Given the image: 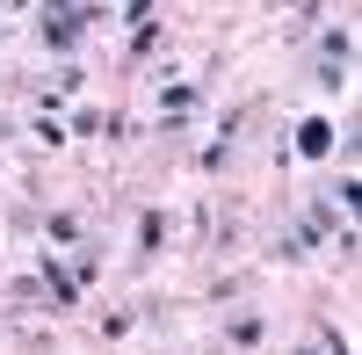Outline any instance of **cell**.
<instances>
[{
    "label": "cell",
    "instance_id": "9",
    "mask_svg": "<svg viewBox=\"0 0 362 355\" xmlns=\"http://www.w3.org/2000/svg\"><path fill=\"white\" fill-rule=\"evenodd\" d=\"M225 334H232L239 348H254V341H261V319H232V327H225Z\"/></svg>",
    "mask_w": 362,
    "mask_h": 355
},
{
    "label": "cell",
    "instance_id": "1",
    "mask_svg": "<svg viewBox=\"0 0 362 355\" xmlns=\"http://www.w3.org/2000/svg\"><path fill=\"white\" fill-rule=\"evenodd\" d=\"M95 15H102V8H87V0H51L44 22H37L44 51H51V58H73V51H80V29L95 22Z\"/></svg>",
    "mask_w": 362,
    "mask_h": 355
},
{
    "label": "cell",
    "instance_id": "8",
    "mask_svg": "<svg viewBox=\"0 0 362 355\" xmlns=\"http://www.w3.org/2000/svg\"><path fill=\"white\" fill-rule=\"evenodd\" d=\"M153 51H160V29L138 22V29H131V58H153Z\"/></svg>",
    "mask_w": 362,
    "mask_h": 355
},
{
    "label": "cell",
    "instance_id": "6",
    "mask_svg": "<svg viewBox=\"0 0 362 355\" xmlns=\"http://www.w3.org/2000/svg\"><path fill=\"white\" fill-rule=\"evenodd\" d=\"M160 240H167V218L145 211V218H138V254H160Z\"/></svg>",
    "mask_w": 362,
    "mask_h": 355
},
{
    "label": "cell",
    "instance_id": "3",
    "mask_svg": "<svg viewBox=\"0 0 362 355\" xmlns=\"http://www.w3.org/2000/svg\"><path fill=\"white\" fill-rule=\"evenodd\" d=\"M29 290H37V298H51V305H73V298H80V276H66L58 261H44V276L29 283Z\"/></svg>",
    "mask_w": 362,
    "mask_h": 355
},
{
    "label": "cell",
    "instance_id": "7",
    "mask_svg": "<svg viewBox=\"0 0 362 355\" xmlns=\"http://www.w3.org/2000/svg\"><path fill=\"white\" fill-rule=\"evenodd\" d=\"M44 232H51V247H66V240H80V218H73V211H51Z\"/></svg>",
    "mask_w": 362,
    "mask_h": 355
},
{
    "label": "cell",
    "instance_id": "4",
    "mask_svg": "<svg viewBox=\"0 0 362 355\" xmlns=\"http://www.w3.org/2000/svg\"><path fill=\"white\" fill-rule=\"evenodd\" d=\"M297 153L326 160V153H334V124H326V116H305V124H297Z\"/></svg>",
    "mask_w": 362,
    "mask_h": 355
},
{
    "label": "cell",
    "instance_id": "2",
    "mask_svg": "<svg viewBox=\"0 0 362 355\" xmlns=\"http://www.w3.org/2000/svg\"><path fill=\"white\" fill-rule=\"evenodd\" d=\"M348 66H355V37H348V29H326V37H319V80L341 87Z\"/></svg>",
    "mask_w": 362,
    "mask_h": 355
},
{
    "label": "cell",
    "instance_id": "10",
    "mask_svg": "<svg viewBox=\"0 0 362 355\" xmlns=\"http://www.w3.org/2000/svg\"><path fill=\"white\" fill-rule=\"evenodd\" d=\"M153 8H160V0H124V22L138 29V22H153Z\"/></svg>",
    "mask_w": 362,
    "mask_h": 355
},
{
    "label": "cell",
    "instance_id": "5",
    "mask_svg": "<svg viewBox=\"0 0 362 355\" xmlns=\"http://www.w3.org/2000/svg\"><path fill=\"white\" fill-rule=\"evenodd\" d=\"M196 102H203L196 87H167V95H160V109H167V131H174V124H189V116H196Z\"/></svg>",
    "mask_w": 362,
    "mask_h": 355
}]
</instances>
